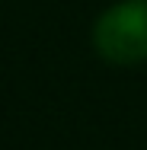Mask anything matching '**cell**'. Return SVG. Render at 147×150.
<instances>
[{"mask_svg": "<svg viewBox=\"0 0 147 150\" xmlns=\"http://www.w3.org/2000/svg\"><path fill=\"white\" fill-rule=\"evenodd\" d=\"M93 42L99 54L115 64H134L147 58V0H125L109 6L96 29Z\"/></svg>", "mask_w": 147, "mask_h": 150, "instance_id": "6da1fadb", "label": "cell"}]
</instances>
